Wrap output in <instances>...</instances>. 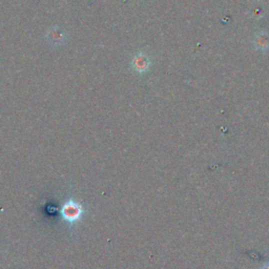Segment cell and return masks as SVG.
Wrapping results in <instances>:
<instances>
[{"mask_svg":"<svg viewBox=\"0 0 269 269\" xmlns=\"http://www.w3.org/2000/svg\"><path fill=\"white\" fill-rule=\"evenodd\" d=\"M84 214V206L72 199L66 201L60 208L61 218L68 224H75L80 221Z\"/></svg>","mask_w":269,"mask_h":269,"instance_id":"obj_1","label":"cell"},{"mask_svg":"<svg viewBox=\"0 0 269 269\" xmlns=\"http://www.w3.org/2000/svg\"><path fill=\"white\" fill-rule=\"evenodd\" d=\"M148 66H150L148 58L144 55H141V54L137 55L132 60L134 68L136 70L137 72H140V73H142V72H144V70H146L148 68Z\"/></svg>","mask_w":269,"mask_h":269,"instance_id":"obj_2","label":"cell"},{"mask_svg":"<svg viewBox=\"0 0 269 269\" xmlns=\"http://www.w3.org/2000/svg\"><path fill=\"white\" fill-rule=\"evenodd\" d=\"M261 269H269V261L268 262H266L263 266H262V268Z\"/></svg>","mask_w":269,"mask_h":269,"instance_id":"obj_3","label":"cell"}]
</instances>
